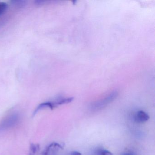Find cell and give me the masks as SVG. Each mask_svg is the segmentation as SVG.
<instances>
[{
  "label": "cell",
  "instance_id": "obj_1",
  "mask_svg": "<svg viewBox=\"0 0 155 155\" xmlns=\"http://www.w3.org/2000/svg\"><path fill=\"white\" fill-rule=\"evenodd\" d=\"M20 119V117L18 113L13 112L9 114L0 122V131L13 127L18 124Z\"/></svg>",
  "mask_w": 155,
  "mask_h": 155
},
{
  "label": "cell",
  "instance_id": "obj_2",
  "mask_svg": "<svg viewBox=\"0 0 155 155\" xmlns=\"http://www.w3.org/2000/svg\"><path fill=\"white\" fill-rule=\"evenodd\" d=\"M117 95L118 92L117 91H113L105 98L95 103L93 106V108L97 110H100L103 108L105 106L108 104V103H110L111 101H113L115 99H116Z\"/></svg>",
  "mask_w": 155,
  "mask_h": 155
},
{
  "label": "cell",
  "instance_id": "obj_3",
  "mask_svg": "<svg viewBox=\"0 0 155 155\" xmlns=\"http://www.w3.org/2000/svg\"><path fill=\"white\" fill-rule=\"evenodd\" d=\"M63 146L57 142L49 145L43 151L42 155H57L60 150L63 149Z\"/></svg>",
  "mask_w": 155,
  "mask_h": 155
},
{
  "label": "cell",
  "instance_id": "obj_4",
  "mask_svg": "<svg viewBox=\"0 0 155 155\" xmlns=\"http://www.w3.org/2000/svg\"><path fill=\"white\" fill-rule=\"evenodd\" d=\"M150 117L147 113L143 110H139L136 113L135 116V120L138 123H143L147 121Z\"/></svg>",
  "mask_w": 155,
  "mask_h": 155
},
{
  "label": "cell",
  "instance_id": "obj_5",
  "mask_svg": "<svg viewBox=\"0 0 155 155\" xmlns=\"http://www.w3.org/2000/svg\"><path fill=\"white\" fill-rule=\"evenodd\" d=\"M56 107H57L54 104V102L48 101V102H45L41 103L37 107L36 109L34 110L32 115H33V116H35L39 110H41L43 109L49 108L51 110H53L54 108Z\"/></svg>",
  "mask_w": 155,
  "mask_h": 155
},
{
  "label": "cell",
  "instance_id": "obj_6",
  "mask_svg": "<svg viewBox=\"0 0 155 155\" xmlns=\"http://www.w3.org/2000/svg\"><path fill=\"white\" fill-rule=\"evenodd\" d=\"M74 98L70 97L66 98L61 99L58 100L56 102H54L55 103L56 107L59 106V105H63V104H68V103H70L71 101H73Z\"/></svg>",
  "mask_w": 155,
  "mask_h": 155
},
{
  "label": "cell",
  "instance_id": "obj_7",
  "mask_svg": "<svg viewBox=\"0 0 155 155\" xmlns=\"http://www.w3.org/2000/svg\"><path fill=\"white\" fill-rule=\"evenodd\" d=\"M40 150L39 144H31L30 146L29 152L28 155H35Z\"/></svg>",
  "mask_w": 155,
  "mask_h": 155
},
{
  "label": "cell",
  "instance_id": "obj_8",
  "mask_svg": "<svg viewBox=\"0 0 155 155\" xmlns=\"http://www.w3.org/2000/svg\"><path fill=\"white\" fill-rule=\"evenodd\" d=\"M12 2L13 3L15 6L17 7H19V8H22V7H24L25 5L27 4V2L26 1H23V0H18V1H12Z\"/></svg>",
  "mask_w": 155,
  "mask_h": 155
},
{
  "label": "cell",
  "instance_id": "obj_9",
  "mask_svg": "<svg viewBox=\"0 0 155 155\" xmlns=\"http://www.w3.org/2000/svg\"><path fill=\"white\" fill-rule=\"evenodd\" d=\"M96 155H113V154L109 150L104 149H99L97 150Z\"/></svg>",
  "mask_w": 155,
  "mask_h": 155
},
{
  "label": "cell",
  "instance_id": "obj_10",
  "mask_svg": "<svg viewBox=\"0 0 155 155\" xmlns=\"http://www.w3.org/2000/svg\"><path fill=\"white\" fill-rule=\"evenodd\" d=\"M8 8L7 3L4 2H0V16L5 13Z\"/></svg>",
  "mask_w": 155,
  "mask_h": 155
},
{
  "label": "cell",
  "instance_id": "obj_11",
  "mask_svg": "<svg viewBox=\"0 0 155 155\" xmlns=\"http://www.w3.org/2000/svg\"><path fill=\"white\" fill-rule=\"evenodd\" d=\"M70 155H82V154L78 151H73L71 152Z\"/></svg>",
  "mask_w": 155,
  "mask_h": 155
},
{
  "label": "cell",
  "instance_id": "obj_12",
  "mask_svg": "<svg viewBox=\"0 0 155 155\" xmlns=\"http://www.w3.org/2000/svg\"><path fill=\"white\" fill-rule=\"evenodd\" d=\"M35 2H36V4H37V5H41L42 3L45 2V1H40V0H39V1H36Z\"/></svg>",
  "mask_w": 155,
  "mask_h": 155
},
{
  "label": "cell",
  "instance_id": "obj_13",
  "mask_svg": "<svg viewBox=\"0 0 155 155\" xmlns=\"http://www.w3.org/2000/svg\"><path fill=\"white\" fill-rule=\"evenodd\" d=\"M123 155H134L132 153H126L125 154H123Z\"/></svg>",
  "mask_w": 155,
  "mask_h": 155
}]
</instances>
